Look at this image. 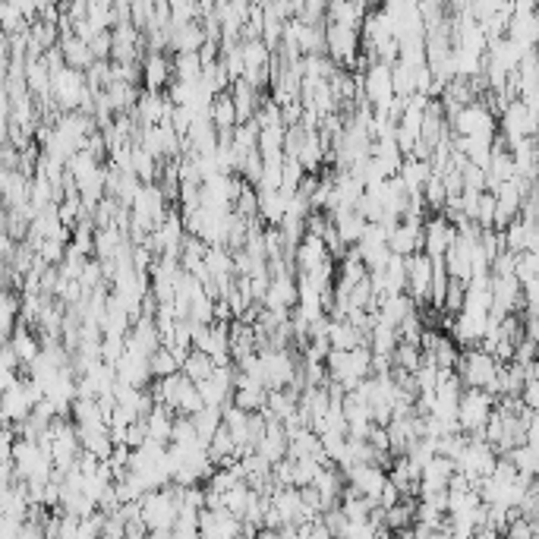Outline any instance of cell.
I'll return each mask as SVG.
<instances>
[{
	"label": "cell",
	"mask_w": 539,
	"mask_h": 539,
	"mask_svg": "<svg viewBox=\"0 0 539 539\" xmlns=\"http://www.w3.org/2000/svg\"><path fill=\"white\" fill-rule=\"evenodd\" d=\"M448 123L454 136H498V111L486 101V95L458 108Z\"/></svg>",
	"instance_id": "obj_1"
},
{
	"label": "cell",
	"mask_w": 539,
	"mask_h": 539,
	"mask_svg": "<svg viewBox=\"0 0 539 539\" xmlns=\"http://www.w3.org/2000/svg\"><path fill=\"white\" fill-rule=\"evenodd\" d=\"M359 86H363V95L369 98V104L375 108V114L391 117V108H395V101H397L391 64H385V60H373L366 70L359 73Z\"/></svg>",
	"instance_id": "obj_2"
},
{
	"label": "cell",
	"mask_w": 539,
	"mask_h": 539,
	"mask_svg": "<svg viewBox=\"0 0 539 539\" xmlns=\"http://www.w3.org/2000/svg\"><path fill=\"white\" fill-rule=\"evenodd\" d=\"M325 54H328L338 66L359 70V58H363V32L350 29V26H338V22H325Z\"/></svg>",
	"instance_id": "obj_3"
},
{
	"label": "cell",
	"mask_w": 539,
	"mask_h": 539,
	"mask_svg": "<svg viewBox=\"0 0 539 539\" xmlns=\"http://www.w3.org/2000/svg\"><path fill=\"white\" fill-rule=\"evenodd\" d=\"M498 133L508 145H518L530 136H539V111L530 108L524 98H514L498 114Z\"/></svg>",
	"instance_id": "obj_4"
},
{
	"label": "cell",
	"mask_w": 539,
	"mask_h": 539,
	"mask_svg": "<svg viewBox=\"0 0 539 539\" xmlns=\"http://www.w3.org/2000/svg\"><path fill=\"white\" fill-rule=\"evenodd\" d=\"M496 404H498V397L492 395L489 389H464L460 407H458L460 429L486 439V423H489V417L496 413Z\"/></svg>",
	"instance_id": "obj_5"
},
{
	"label": "cell",
	"mask_w": 539,
	"mask_h": 539,
	"mask_svg": "<svg viewBox=\"0 0 539 539\" xmlns=\"http://www.w3.org/2000/svg\"><path fill=\"white\" fill-rule=\"evenodd\" d=\"M458 373L467 389H492L498 379V359L482 347H464Z\"/></svg>",
	"instance_id": "obj_6"
},
{
	"label": "cell",
	"mask_w": 539,
	"mask_h": 539,
	"mask_svg": "<svg viewBox=\"0 0 539 539\" xmlns=\"http://www.w3.org/2000/svg\"><path fill=\"white\" fill-rule=\"evenodd\" d=\"M432 274H435V262L426 250L407 256V294L417 300V306H429L432 303Z\"/></svg>",
	"instance_id": "obj_7"
},
{
	"label": "cell",
	"mask_w": 539,
	"mask_h": 539,
	"mask_svg": "<svg viewBox=\"0 0 539 539\" xmlns=\"http://www.w3.org/2000/svg\"><path fill=\"white\" fill-rule=\"evenodd\" d=\"M458 240V224L445 215V212H435V215L426 218V246L423 250L432 256V262H442L448 256V250Z\"/></svg>",
	"instance_id": "obj_8"
},
{
	"label": "cell",
	"mask_w": 539,
	"mask_h": 539,
	"mask_svg": "<svg viewBox=\"0 0 539 539\" xmlns=\"http://www.w3.org/2000/svg\"><path fill=\"white\" fill-rule=\"evenodd\" d=\"M344 476L350 489L363 492V496H369L373 502H379L381 489H385V482H389V467L373 464V460H359V464L344 470Z\"/></svg>",
	"instance_id": "obj_9"
},
{
	"label": "cell",
	"mask_w": 539,
	"mask_h": 539,
	"mask_svg": "<svg viewBox=\"0 0 539 539\" xmlns=\"http://www.w3.org/2000/svg\"><path fill=\"white\" fill-rule=\"evenodd\" d=\"M173 82V60L167 50H145L142 58V89L149 92H167Z\"/></svg>",
	"instance_id": "obj_10"
},
{
	"label": "cell",
	"mask_w": 539,
	"mask_h": 539,
	"mask_svg": "<svg viewBox=\"0 0 539 539\" xmlns=\"http://www.w3.org/2000/svg\"><path fill=\"white\" fill-rule=\"evenodd\" d=\"M458 474V464L445 454H435L423 464V474H420V496L426 492H442L451 486V476Z\"/></svg>",
	"instance_id": "obj_11"
},
{
	"label": "cell",
	"mask_w": 539,
	"mask_h": 539,
	"mask_svg": "<svg viewBox=\"0 0 539 539\" xmlns=\"http://www.w3.org/2000/svg\"><path fill=\"white\" fill-rule=\"evenodd\" d=\"M328 259H335V256H331L325 237H319V234H306V237L300 240V246H296V252H294L296 272H312V268H319L322 262H328Z\"/></svg>",
	"instance_id": "obj_12"
},
{
	"label": "cell",
	"mask_w": 539,
	"mask_h": 539,
	"mask_svg": "<svg viewBox=\"0 0 539 539\" xmlns=\"http://www.w3.org/2000/svg\"><path fill=\"white\" fill-rule=\"evenodd\" d=\"M435 173V167H432L429 158H417V155H407L401 165V171H397V177H401V183L407 187L410 196L423 193V187L429 183V177Z\"/></svg>",
	"instance_id": "obj_13"
},
{
	"label": "cell",
	"mask_w": 539,
	"mask_h": 539,
	"mask_svg": "<svg viewBox=\"0 0 539 539\" xmlns=\"http://www.w3.org/2000/svg\"><path fill=\"white\" fill-rule=\"evenodd\" d=\"M60 50H64V60L76 70H89L95 64V50L86 38H80L76 32H60Z\"/></svg>",
	"instance_id": "obj_14"
},
{
	"label": "cell",
	"mask_w": 539,
	"mask_h": 539,
	"mask_svg": "<svg viewBox=\"0 0 539 539\" xmlns=\"http://www.w3.org/2000/svg\"><path fill=\"white\" fill-rule=\"evenodd\" d=\"M209 42V32L202 26V19L183 22V26H173L171 50L173 54H187V50H202V44Z\"/></svg>",
	"instance_id": "obj_15"
},
{
	"label": "cell",
	"mask_w": 539,
	"mask_h": 539,
	"mask_svg": "<svg viewBox=\"0 0 539 539\" xmlns=\"http://www.w3.org/2000/svg\"><path fill=\"white\" fill-rule=\"evenodd\" d=\"M328 341L331 347H338V350H353L357 344H369V335H363L350 319H331Z\"/></svg>",
	"instance_id": "obj_16"
},
{
	"label": "cell",
	"mask_w": 539,
	"mask_h": 539,
	"mask_svg": "<svg viewBox=\"0 0 539 539\" xmlns=\"http://www.w3.org/2000/svg\"><path fill=\"white\" fill-rule=\"evenodd\" d=\"M290 196L284 189H259V218L266 224H281L288 215Z\"/></svg>",
	"instance_id": "obj_17"
},
{
	"label": "cell",
	"mask_w": 539,
	"mask_h": 539,
	"mask_svg": "<svg viewBox=\"0 0 539 539\" xmlns=\"http://www.w3.org/2000/svg\"><path fill=\"white\" fill-rule=\"evenodd\" d=\"M212 120H215L218 130H237L240 123V114H237V101H234V95L227 92H218L215 101H212Z\"/></svg>",
	"instance_id": "obj_18"
},
{
	"label": "cell",
	"mask_w": 539,
	"mask_h": 539,
	"mask_svg": "<svg viewBox=\"0 0 539 539\" xmlns=\"http://www.w3.org/2000/svg\"><path fill=\"white\" fill-rule=\"evenodd\" d=\"M426 353H432V359H435V363H439L442 369H458L464 347H460L458 341H454L451 335H448V331H442L439 341H435V347H432V350H426Z\"/></svg>",
	"instance_id": "obj_19"
},
{
	"label": "cell",
	"mask_w": 539,
	"mask_h": 539,
	"mask_svg": "<svg viewBox=\"0 0 539 539\" xmlns=\"http://www.w3.org/2000/svg\"><path fill=\"white\" fill-rule=\"evenodd\" d=\"M215 357L212 353H205V350H196L193 347V353L187 357V363H183V373L189 375L193 381H202V379H209L212 373H215Z\"/></svg>",
	"instance_id": "obj_20"
},
{
	"label": "cell",
	"mask_w": 539,
	"mask_h": 539,
	"mask_svg": "<svg viewBox=\"0 0 539 539\" xmlns=\"http://www.w3.org/2000/svg\"><path fill=\"white\" fill-rule=\"evenodd\" d=\"M423 199H426L429 215H435V212H442L448 205V187H445V177H442V173H432L429 177V183L423 187Z\"/></svg>",
	"instance_id": "obj_21"
},
{
	"label": "cell",
	"mask_w": 539,
	"mask_h": 539,
	"mask_svg": "<svg viewBox=\"0 0 539 539\" xmlns=\"http://www.w3.org/2000/svg\"><path fill=\"white\" fill-rule=\"evenodd\" d=\"M391 357H395V366L407 369V373H417L420 363H423V357H426V350L420 344H413V341H401Z\"/></svg>",
	"instance_id": "obj_22"
},
{
	"label": "cell",
	"mask_w": 539,
	"mask_h": 539,
	"mask_svg": "<svg viewBox=\"0 0 539 539\" xmlns=\"http://www.w3.org/2000/svg\"><path fill=\"white\" fill-rule=\"evenodd\" d=\"M180 359H177V353L171 350L167 344H161L158 350L151 353V375L155 379H165V375H173V373H180Z\"/></svg>",
	"instance_id": "obj_23"
},
{
	"label": "cell",
	"mask_w": 539,
	"mask_h": 539,
	"mask_svg": "<svg viewBox=\"0 0 539 539\" xmlns=\"http://www.w3.org/2000/svg\"><path fill=\"white\" fill-rule=\"evenodd\" d=\"M464 303H467V281L451 278L448 281V294H445V306H442V310L458 316V312L464 310Z\"/></svg>",
	"instance_id": "obj_24"
},
{
	"label": "cell",
	"mask_w": 539,
	"mask_h": 539,
	"mask_svg": "<svg viewBox=\"0 0 539 539\" xmlns=\"http://www.w3.org/2000/svg\"><path fill=\"white\" fill-rule=\"evenodd\" d=\"M303 177H306V167L300 165V158L288 155V158H284V187H281V189H284L288 196H294L296 189H300Z\"/></svg>",
	"instance_id": "obj_25"
},
{
	"label": "cell",
	"mask_w": 539,
	"mask_h": 539,
	"mask_svg": "<svg viewBox=\"0 0 539 539\" xmlns=\"http://www.w3.org/2000/svg\"><path fill=\"white\" fill-rule=\"evenodd\" d=\"M474 221L480 224V227H496V193H492V189H482L480 209H476Z\"/></svg>",
	"instance_id": "obj_26"
},
{
	"label": "cell",
	"mask_w": 539,
	"mask_h": 539,
	"mask_svg": "<svg viewBox=\"0 0 539 539\" xmlns=\"http://www.w3.org/2000/svg\"><path fill=\"white\" fill-rule=\"evenodd\" d=\"M518 278L524 281V284L533 278H539V250L518 252Z\"/></svg>",
	"instance_id": "obj_27"
},
{
	"label": "cell",
	"mask_w": 539,
	"mask_h": 539,
	"mask_svg": "<svg viewBox=\"0 0 539 539\" xmlns=\"http://www.w3.org/2000/svg\"><path fill=\"white\" fill-rule=\"evenodd\" d=\"M464 189H489L486 187V167L467 161L464 165Z\"/></svg>",
	"instance_id": "obj_28"
},
{
	"label": "cell",
	"mask_w": 539,
	"mask_h": 539,
	"mask_svg": "<svg viewBox=\"0 0 539 539\" xmlns=\"http://www.w3.org/2000/svg\"><path fill=\"white\" fill-rule=\"evenodd\" d=\"M520 397H524V404L533 410V413H539V375H530V379H527Z\"/></svg>",
	"instance_id": "obj_29"
},
{
	"label": "cell",
	"mask_w": 539,
	"mask_h": 539,
	"mask_svg": "<svg viewBox=\"0 0 539 539\" xmlns=\"http://www.w3.org/2000/svg\"><path fill=\"white\" fill-rule=\"evenodd\" d=\"M520 98H524L527 104H530V108H536V111H539V82H536V86H533V89H527V92L520 95Z\"/></svg>",
	"instance_id": "obj_30"
},
{
	"label": "cell",
	"mask_w": 539,
	"mask_h": 539,
	"mask_svg": "<svg viewBox=\"0 0 539 539\" xmlns=\"http://www.w3.org/2000/svg\"><path fill=\"white\" fill-rule=\"evenodd\" d=\"M252 4H259V7H268V4H274V0H252Z\"/></svg>",
	"instance_id": "obj_31"
}]
</instances>
